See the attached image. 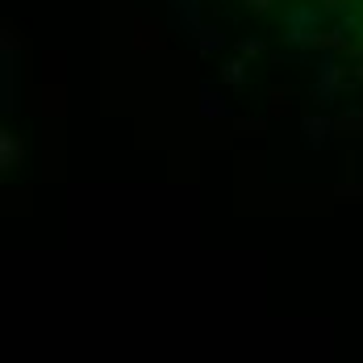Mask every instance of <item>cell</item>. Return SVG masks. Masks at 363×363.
Returning a JSON list of instances; mask_svg holds the SVG:
<instances>
[{
    "mask_svg": "<svg viewBox=\"0 0 363 363\" xmlns=\"http://www.w3.org/2000/svg\"><path fill=\"white\" fill-rule=\"evenodd\" d=\"M247 4H251L255 13H268V8H272V0H247Z\"/></svg>",
    "mask_w": 363,
    "mask_h": 363,
    "instance_id": "obj_7",
    "label": "cell"
},
{
    "mask_svg": "<svg viewBox=\"0 0 363 363\" xmlns=\"http://www.w3.org/2000/svg\"><path fill=\"white\" fill-rule=\"evenodd\" d=\"M360 79H363V67H360Z\"/></svg>",
    "mask_w": 363,
    "mask_h": 363,
    "instance_id": "obj_8",
    "label": "cell"
},
{
    "mask_svg": "<svg viewBox=\"0 0 363 363\" xmlns=\"http://www.w3.org/2000/svg\"><path fill=\"white\" fill-rule=\"evenodd\" d=\"M339 88H355V84H351V79H347V71H343V67H339V63L326 54V59L318 63V84H314V96H318V105H330Z\"/></svg>",
    "mask_w": 363,
    "mask_h": 363,
    "instance_id": "obj_1",
    "label": "cell"
},
{
    "mask_svg": "<svg viewBox=\"0 0 363 363\" xmlns=\"http://www.w3.org/2000/svg\"><path fill=\"white\" fill-rule=\"evenodd\" d=\"M201 100H205V105H201V113H205V117H213V113H217V117H222V113H226V100H222V96H217V92H205V96H201Z\"/></svg>",
    "mask_w": 363,
    "mask_h": 363,
    "instance_id": "obj_5",
    "label": "cell"
},
{
    "mask_svg": "<svg viewBox=\"0 0 363 363\" xmlns=\"http://www.w3.org/2000/svg\"><path fill=\"white\" fill-rule=\"evenodd\" d=\"M238 54H242V59H251V54H263V42H259V38H242V42H238Z\"/></svg>",
    "mask_w": 363,
    "mask_h": 363,
    "instance_id": "obj_6",
    "label": "cell"
},
{
    "mask_svg": "<svg viewBox=\"0 0 363 363\" xmlns=\"http://www.w3.org/2000/svg\"><path fill=\"white\" fill-rule=\"evenodd\" d=\"M222 84L242 88V84H247V59H230V63H222Z\"/></svg>",
    "mask_w": 363,
    "mask_h": 363,
    "instance_id": "obj_4",
    "label": "cell"
},
{
    "mask_svg": "<svg viewBox=\"0 0 363 363\" xmlns=\"http://www.w3.org/2000/svg\"><path fill=\"white\" fill-rule=\"evenodd\" d=\"M288 29H305V25H322V8H288L284 13Z\"/></svg>",
    "mask_w": 363,
    "mask_h": 363,
    "instance_id": "obj_3",
    "label": "cell"
},
{
    "mask_svg": "<svg viewBox=\"0 0 363 363\" xmlns=\"http://www.w3.org/2000/svg\"><path fill=\"white\" fill-rule=\"evenodd\" d=\"M301 134H305V146H326L330 142V121L326 117H305Z\"/></svg>",
    "mask_w": 363,
    "mask_h": 363,
    "instance_id": "obj_2",
    "label": "cell"
}]
</instances>
